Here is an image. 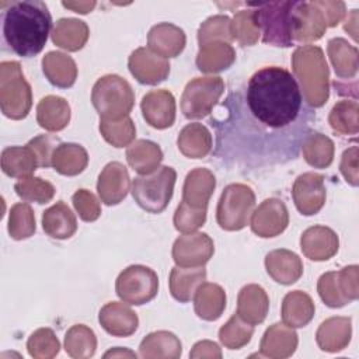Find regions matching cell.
<instances>
[{
    "label": "cell",
    "instance_id": "1",
    "mask_svg": "<svg viewBox=\"0 0 359 359\" xmlns=\"http://www.w3.org/2000/svg\"><path fill=\"white\" fill-rule=\"evenodd\" d=\"M314 121L292 73L265 66L233 88L210 118L215 156L247 168L287 163L297 157Z\"/></svg>",
    "mask_w": 359,
    "mask_h": 359
},
{
    "label": "cell",
    "instance_id": "2",
    "mask_svg": "<svg viewBox=\"0 0 359 359\" xmlns=\"http://www.w3.org/2000/svg\"><path fill=\"white\" fill-rule=\"evenodd\" d=\"M50 27L48 6L39 0L11 1L3 13L4 42L22 57H32L43 49Z\"/></svg>",
    "mask_w": 359,
    "mask_h": 359
},
{
    "label": "cell",
    "instance_id": "3",
    "mask_svg": "<svg viewBox=\"0 0 359 359\" xmlns=\"http://www.w3.org/2000/svg\"><path fill=\"white\" fill-rule=\"evenodd\" d=\"M292 70L306 104L323 107L330 97V69L317 45H302L292 55Z\"/></svg>",
    "mask_w": 359,
    "mask_h": 359
},
{
    "label": "cell",
    "instance_id": "4",
    "mask_svg": "<svg viewBox=\"0 0 359 359\" xmlns=\"http://www.w3.org/2000/svg\"><path fill=\"white\" fill-rule=\"evenodd\" d=\"M296 4L297 1H269L252 4L255 21L264 43L280 48L294 45Z\"/></svg>",
    "mask_w": 359,
    "mask_h": 359
},
{
    "label": "cell",
    "instance_id": "5",
    "mask_svg": "<svg viewBox=\"0 0 359 359\" xmlns=\"http://www.w3.org/2000/svg\"><path fill=\"white\" fill-rule=\"evenodd\" d=\"M91 102L101 119L119 121L129 116L135 105V93L121 76L105 74L95 81Z\"/></svg>",
    "mask_w": 359,
    "mask_h": 359
},
{
    "label": "cell",
    "instance_id": "6",
    "mask_svg": "<svg viewBox=\"0 0 359 359\" xmlns=\"http://www.w3.org/2000/svg\"><path fill=\"white\" fill-rule=\"evenodd\" d=\"M0 107L4 116L14 121L24 119L32 107L31 86L18 62L0 63Z\"/></svg>",
    "mask_w": 359,
    "mask_h": 359
},
{
    "label": "cell",
    "instance_id": "7",
    "mask_svg": "<svg viewBox=\"0 0 359 359\" xmlns=\"http://www.w3.org/2000/svg\"><path fill=\"white\" fill-rule=\"evenodd\" d=\"M177 172L172 167L163 165L154 172L136 177L132 182V195L136 203L149 213L163 212L171 201Z\"/></svg>",
    "mask_w": 359,
    "mask_h": 359
},
{
    "label": "cell",
    "instance_id": "8",
    "mask_svg": "<svg viewBox=\"0 0 359 359\" xmlns=\"http://www.w3.org/2000/svg\"><path fill=\"white\" fill-rule=\"evenodd\" d=\"M255 194L245 184L227 185L219 199L216 209L217 224L227 231H237L248 224L254 212Z\"/></svg>",
    "mask_w": 359,
    "mask_h": 359
},
{
    "label": "cell",
    "instance_id": "9",
    "mask_svg": "<svg viewBox=\"0 0 359 359\" xmlns=\"http://www.w3.org/2000/svg\"><path fill=\"white\" fill-rule=\"evenodd\" d=\"M224 93V81L219 76L192 79L181 95V111L188 119L208 116Z\"/></svg>",
    "mask_w": 359,
    "mask_h": 359
},
{
    "label": "cell",
    "instance_id": "10",
    "mask_svg": "<svg viewBox=\"0 0 359 359\" xmlns=\"http://www.w3.org/2000/svg\"><path fill=\"white\" fill-rule=\"evenodd\" d=\"M115 290L122 302L142 306L156 297L158 292V276L149 266L130 265L116 278Z\"/></svg>",
    "mask_w": 359,
    "mask_h": 359
},
{
    "label": "cell",
    "instance_id": "11",
    "mask_svg": "<svg viewBox=\"0 0 359 359\" xmlns=\"http://www.w3.org/2000/svg\"><path fill=\"white\" fill-rule=\"evenodd\" d=\"M215 244L206 233H184L172 245V259L177 266H203L213 255Z\"/></svg>",
    "mask_w": 359,
    "mask_h": 359
},
{
    "label": "cell",
    "instance_id": "12",
    "mask_svg": "<svg viewBox=\"0 0 359 359\" xmlns=\"http://www.w3.org/2000/svg\"><path fill=\"white\" fill-rule=\"evenodd\" d=\"M325 196L327 191L321 174L304 172L293 182L292 198L296 209L304 216L318 213L325 203Z\"/></svg>",
    "mask_w": 359,
    "mask_h": 359
},
{
    "label": "cell",
    "instance_id": "13",
    "mask_svg": "<svg viewBox=\"0 0 359 359\" xmlns=\"http://www.w3.org/2000/svg\"><path fill=\"white\" fill-rule=\"evenodd\" d=\"M289 224V212L283 201L269 198L251 215V230L262 238L276 237L285 231Z\"/></svg>",
    "mask_w": 359,
    "mask_h": 359
},
{
    "label": "cell",
    "instance_id": "14",
    "mask_svg": "<svg viewBox=\"0 0 359 359\" xmlns=\"http://www.w3.org/2000/svg\"><path fill=\"white\" fill-rule=\"evenodd\" d=\"M130 74L142 84L156 86L170 74V62L149 48H137L128 60Z\"/></svg>",
    "mask_w": 359,
    "mask_h": 359
},
{
    "label": "cell",
    "instance_id": "15",
    "mask_svg": "<svg viewBox=\"0 0 359 359\" xmlns=\"http://www.w3.org/2000/svg\"><path fill=\"white\" fill-rule=\"evenodd\" d=\"M140 109L144 121L156 129H167L175 121V98L164 88L151 90L144 94Z\"/></svg>",
    "mask_w": 359,
    "mask_h": 359
},
{
    "label": "cell",
    "instance_id": "16",
    "mask_svg": "<svg viewBox=\"0 0 359 359\" xmlns=\"http://www.w3.org/2000/svg\"><path fill=\"white\" fill-rule=\"evenodd\" d=\"M129 188V172L119 161L108 163L98 175L97 191L101 201L108 206L121 203L126 198Z\"/></svg>",
    "mask_w": 359,
    "mask_h": 359
},
{
    "label": "cell",
    "instance_id": "17",
    "mask_svg": "<svg viewBox=\"0 0 359 359\" xmlns=\"http://www.w3.org/2000/svg\"><path fill=\"white\" fill-rule=\"evenodd\" d=\"M337 233L327 226H311L300 237V248L311 261H327L338 252Z\"/></svg>",
    "mask_w": 359,
    "mask_h": 359
},
{
    "label": "cell",
    "instance_id": "18",
    "mask_svg": "<svg viewBox=\"0 0 359 359\" xmlns=\"http://www.w3.org/2000/svg\"><path fill=\"white\" fill-rule=\"evenodd\" d=\"M299 344L296 331L286 324H272L264 332L259 344V356L285 359L294 353Z\"/></svg>",
    "mask_w": 359,
    "mask_h": 359
},
{
    "label": "cell",
    "instance_id": "19",
    "mask_svg": "<svg viewBox=\"0 0 359 359\" xmlns=\"http://www.w3.org/2000/svg\"><path fill=\"white\" fill-rule=\"evenodd\" d=\"M98 321L101 327L114 337H129L139 325L137 314L121 302H109L101 307Z\"/></svg>",
    "mask_w": 359,
    "mask_h": 359
},
{
    "label": "cell",
    "instance_id": "20",
    "mask_svg": "<svg viewBox=\"0 0 359 359\" xmlns=\"http://www.w3.org/2000/svg\"><path fill=\"white\" fill-rule=\"evenodd\" d=\"M185 42V32L171 22H160L151 27L147 35L149 49L165 59L178 56L184 50Z\"/></svg>",
    "mask_w": 359,
    "mask_h": 359
},
{
    "label": "cell",
    "instance_id": "21",
    "mask_svg": "<svg viewBox=\"0 0 359 359\" xmlns=\"http://www.w3.org/2000/svg\"><path fill=\"white\" fill-rule=\"evenodd\" d=\"M215 187L216 178L210 170L202 167L194 168L185 177L182 201L192 208L208 209V203L213 195Z\"/></svg>",
    "mask_w": 359,
    "mask_h": 359
},
{
    "label": "cell",
    "instance_id": "22",
    "mask_svg": "<svg viewBox=\"0 0 359 359\" xmlns=\"http://www.w3.org/2000/svg\"><path fill=\"white\" fill-rule=\"evenodd\" d=\"M265 268L268 275L280 285H292L303 275V262L299 255L285 248L268 252Z\"/></svg>",
    "mask_w": 359,
    "mask_h": 359
},
{
    "label": "cell",
    "instance_id": "23",
    "mask_svg": "<svg viewBox=\"0 0 359 359\" xmlns=\"http://www.w3.org/2000/svg\"><path fill=\"white\" fill-rule=\"evenodd\" d=\"M352 337V320L349 317H330L323 321L316 332V342L321 351L339 352L348 346Z\"/></svg>",
    "mask_w": 359,
    "mask_h": 359
},
{
    "label": "cell",
    "instance_id": "24",
    "mask_svg": "<svg viewBox=\"0 0 359 359\" xmlns=\"http://www.w3.org/2000/svg\"><path fill=\"white\" fill-rule=\"evenodd\" d=\"M269 310V297L264 287L251 283L238 292L237 314L248 324H261Z\"/></svg>",
    "mask_w": 359,
    "mask_h": 359
},
{
    "label": "cell",
    "instance_id": "25",
    "mask_svg": "<svg viewBox=\"0 0 359 359\" xmlns=\"http://www.w3.org/2000/svg\"><path fill=\"white\" fill-rule=\"evenodd\" d=\"M327 31L323 14L313 1L296 4V42L318 41Z\"/></svg>",
    "mask_w": 359,
    "mask_h": 359
},
{
    "label": "cell",
    "instance_id": "26",
    "mask_svg": "<svg viewBox=\"0 0 359 359\" xmlns=\"http://www.w3.org/2000/svg\"><path fill=\"white\" fill-rule=\"evenodd\" d=\"M236 60L234 48L222 41H213L199 46L196 67L202 73H219L229 69Z\"/></svg>",
    "mask_w": 359,
    "mask_h": 359
},
{
    "label": "cell",
    "instance_id": "27",
    "mask_svg": "<svg viewBox=\"0 0 359 359\" xmlns=\"http://www.w3.org/2000/svg\"><path fill=\"white\" fill-rule=\"evenodd\" d=\"M42 227L49 237L66 240L76 233L77 220L72 209L63 201H59L43 212Z\"/></svg>",
    "mask_w": 359,
    "mask_h": 359
},
{
    "label": "cell",
    "instance_id": "28",
    "mask_svg": "<svg viewBox=\"0 0 359 359\" xmlns=\"http://www.w3.org/2000/svg\"><path fill=\"white\" fill-rule=\"evenodd\" d=\"M316 306L313 299L302 290L289 292L282 302V320L283 324L292 328L306 327L314 317Z\"/></svg>",
    "mask_w": 359,
    "mask_h": 359
},
{
    "label": "cell",
    "instance_id": "29",
    "mask_svg": "<svg viewBox=\"0 0 359 359\" xmlns=\"http://www.w3.org/2000/svg\"><path fill=\"white\" fill-rule=\"evenodd\" d=\"M42 72L50 84L69 88L77 79L76 62L63 52H48L42 57Z\"/></svg>",
    "mask_w": 359,
    "mask_h": 359
},
{
    "label": "cell",
    "instance_id": "30",
    "mask_svg": "<svg viewBox=\"0 0 359 359\" xmlns=\"http://www.w3.org/2000/svg\"><path fill=\"white\" fill-rule=\"evenodd\" d=\"M70 105L57 95H46L36 105V122L49 132H59L69 125Z\"/></svg>",
    "mask_w": 359,
    "mask_h": 359
},
{
    "label": "cell",
    "instance_id": "31",
    "mask_svg": "<svg viewBox=\"0 0 359 359\" xmlns=\"http://www.w3.org/2000/svg\"><path fill=\"white\" fill-rule=\"evenodd\" d=\"M194 309L199 318L217 320L226 309V292L217 283L203 282L194 294Z\"/></svg>",
    "mask_w": 359,
    "mask_h": 359
},
{
    "label": "cell",
    "instance_id": "32",
    "mask_svg": "<svg viewBox=\"0 0 359 359\" xmlns=\"http://www.w3.org/2000/svg\"><path fill=\"white\" fill-rule=\"evenodd\" d=\"M52 42L69 52H77L80 50L88 36L90 29L88 25L77 18H60L56 21L53 29H52Z\"/></svg>",
    "mask_w": 359,
    "mask_h": 359
},
{
    "label": "cell",
    "instance_id": "33",
    "mask_svg": "<svg viewBox=\"0 0 359 359\" xmlns=\"http://www.w3.org/2000/svg\"><path fill=\"white\" fill-rule=\"evenodd\" d=\"M177 144L185 157L203 158L210 153L213 139L205 125L194 122L182 128L177 139Z\"/></svg>",
    "mask_w": 359,
    "mask_h": 359
},
{
    "label": "cell",
    "instance_id": "34",
    "mask_svg": "<svg viewBox=\"0 0 359 359\" xmlns=\"http://www.w3.org/2000/svg\"><path fill=\"white\" fill-rule=\"evenodd\" d=\"M205 279L206 271L203 266H174L170 273V292L175 300L187 303L194 299L195 292L205 282Z\"/></svg>",
    "mask_w": 359,
    "mask_h": 359
},
{
    "label": "cell",
    "instance_id": "35",
    "mask_svg": "<svg viewBox=\"0 0 359 359\" xmlns=\"http://www.w3.org/2000/svg\"><path fill=\"white\" fill-rule=\"evenodd\" d=\"M182 345L178 337L170 331H156L146 335L139 346V356L144 359L168 358L177 359L181 356Z\"/></svg>",
    "mask_w": 359,
    "mask_h": 359
},
{
    "label": "cell",
    "instance_id": "36",
    "mask_svg": "<svg viewBox=\"0 0 359 359\" xmlns=\"http://www.w3.org/2000/svg\"><path fill=\"white\" fill-rule=\"evenodd\" d=\"M327 52L335 74L339 79H353L359 67V53L356 46L344 38H332L328 41Z\"/></svg>",
    "mask_w": 359,
    "mask_h": 359
},
{
    "label": "cell",
    "instance_id": "37",
    "mask_svg": "<svg viewBox=\"0 0 359 359\" xmlns=\"http://www.w3.org/2000/svg\"><path fill=\"white\" fill-rule=\"evenodd\" d=\"M126 160L137 174L147 175L158 168L163 160V151L157 143L139 139L128 147Z\"/></svg>",
    "mask_w": 359,
    "mask_h": 359
},
{
    "label": "cell",
    "instance_id": "38",
    "mask_svg": "<svg viewBox=\"0 0 359 359\" xmlns=\"http://www.w3.org/2000/svg\"><path fill=\"white\" fill-rule=\"evenodd\" d=\"M87 164V150L77 143H60L52 154V167L62 175H79L86 170Z\"/></svg>",
    "mask_w": 359,
    "mask_h": 359
},
{
    "label": "cell",
    "instance_id": "39",
    "mask_svg": "<svg viewBox=\"0 0 359 359\" xmlns=\"http://www.w3.org/2000/svg\"><path fill=\"white\" fill-rule=\"evenodd\" d=\"M38 160L28 146H10L1 151V170L11 178H25L36 170Z\"/></svg>",
    "mask_w": 359,
    "mask_h": 359
},
{
    "label": "cell",
    "instance_id": "40",
    "mask_svg": "<svg viewBox=\"0 0 359 359\" xmlns=\"http://www.w3.org/2000/svg\"><path fill=\"white\" fill-rule=\"evenodd\" d=\"M304 160L314 168H327L331 165L334 160V142L320 133V132H310L307 137L303 140L300 147Z\"/></svg>",
    "mask_w": 359,
    "mask_h": 359
},
{
    "label": "cell",
    "instance_id": "41",
    "mask_svg": "<svg viewBox=\"0 0 359 359\" xmlns=\"http://www.w3.org/2000/svg\"><path fill=\"white\" fill-rule=\"evenodd\" d=\"M97 337L84 324H76L65 335V351L74 359H87L95 353Z\"/></svg>",
    "mask_w": 359,
    "mask_h": 359
},
{
    "label": "cell",
    "instance_id": "42",
    "mask_svg": "<svg viewBox=\"0 0 359 359\" xmlns=\"http://www.w3.org/2000/svg\"><path fill=\"white\" fill-rule=\"evenodd\" d=\"M330 126L339 135H356L359 132V105L356 100L338 101L330 115Z\"/></svg>",
    "mask_w": 359,
    "mask_h": 359
},
{
    "label": "cell",
    "instance_id": "43",
    "mask_svg": "<svg viewBox=\"0 0 359 359\" xmlns=\"http://www.w3.org/2000/svg\"><path fill=\"white\" fill-rule=\"evenodd\" d=\"M230 32L233 39H236L240 45L243 46L255 45L261 36V32L255 21L254 8H245V10L237 11L230 22Z\"/></svg>",
    "mask_w": 359,
    "mask_h": 359
},
{
    "label": "cell",
    "instance_id": "44",
    "mask_svg": "<svg viewBox=\"0 0 359 359\" xmlns=\"http://www.w3.org/2000/svg\"><path fill=\"white\" fill-rule=\"evenodd\" d=\"M254 334V325L245 323L237 313L233 314L229 321L220 327L219 339L229 349H240L251 341Z\"/></svg>",
    "mask_w": 359,
    "mask_h": 359
},
{
    "label": "cell",
    "instance_id": "45",
    "mask_svg": "<svg viewBox=\"0 0 359 359\" xmlns=\"http://www.w3.org/2000/svg\"><path fill=\"white\" fill-rule=\"evenodd\" d=\"M36 229L35 215L28 203L13 205L8 216V234L14 240H25L34 236Z\"/></svg>",
    "mask_w": 359,
    "mask_h": 359
},
{
    "label": "cell",
    "instance_id": "46",
    "mask_svg": "<svg viewBox=\"0 0 359 359\" xmlns=\"http://www.w3.org/2000/svg\"><path fill=\"white\" fill-rule=\"evenodd\" d=\"M15 194L25 202H36V203H48L55 196V187L39 177H25L20 178V181L14 185Z\"/></svg>",
    "mask_w": 359,
    "mask_h": 359
},
{
    "label": "cell",
    "instance_id": "47",
    "mask_svg": "<svg viewBox=\"0 0 359 359\" xmlns=\"http://www.w3.org/2000/svg\"><path fill=\"white\" fill-rule=\"evenodd\" d=\"M100 132L102 137L114 147L129 146L136 136L135 123L129 116L119 121L100 119Z\"/></svg>",
    "mask_w": 359,
    "mask_h": 359
},
{
    "label": "cell",
    "instance_id": "48",
    "mask_svg": "<svg viewBox=\"0 0 359 359\" xmlns=\"http://www.w3.org/2000/svg\"><path fill=\"white\" fill-rule=\"evenodd\" d=\"M27 349L35 359H50L59 353L60 342L50 328H39L28 338Z\"/></svg>",
    "mask_w": 359,
    "mask_h": 359
},
{
    "label": "cell",
    "instance_id": "49",
    "mask_svg": "<svg viewBox=\"0 0 359 359\" xmlns=\"http://www.w3.org/2000/svg\"><path fill=\"white\" fill-rule=\"evenodd\" d=\"M230 22L231 20L223 14L212 15L208 20H205L198 29L199 46L213 41H222V42L230 43L233 41V36L230 32Z\"/></svg>",
    "mask_w": 359,
    "mask_h": 359
},
{
    "label": "cell",
    "instance_id": "50",
    "mask_svg": "<svg viewBox=\"0 0 359 359\" xmlns=\"http://www.w3.org/2000/svg\"><path fill=\"white\" fill-rule=\"evenodd\" d=\"M317 292L321 300L331 309H339L351 303L342 290L337 271L325 272L318 278Z\"/></svg>",
    "mask_w": 359,
    "mask_h": 359
},
{
    "label": "cell",
    "instance_id": "51",
    "mask_svg": "<svg viewBox=\"0 0 359 359\" xmlns=\"http://www.w3.org/2000/svg\"><path fill=\"white\" fill-rule=\"evenodd\" d=\"M206 222V209L192 208L184 201L174 213V227L181 233H192Z\"/></svg>",
    "mask_w": 359,
    "mask_h": 359
},
{
    "label": "cell",
    "instance_id": "52",
    "mask_svg": "<svg viewBox=\"0 0 359 359\" xmlns=\"http://www.w3.org/2000/svg\"><path fill=\"white\" fill-rule=\"evenodd\" d=\"M73 206L84 222H94L101 215V205L97 196L88 189H77L73 196Z\"/></svg>",
    "mask_w": 359,
    "mask_h": 359
},
{
    "label": "cell",
    "instance_id": "53",
    "mask_svg": "<svg viewBox=\"0 0 359 359\" xmlns=\"http://www.w3.org/2000/svg\"><path fill=\"white\" fill-rule=\"evenodd\" d=\"M59 140L56 137H52L49 135H39L35 136L34 139H31L27 146L34 151L36 160H38V165L39 167H49L52 165V154L55 151V149L57 147L56 143Z\"/></svg>",
    "mask_w": 359,
    "mask_h": 359
},
{
    "label": "cell",
    "instance_id": "54",
    "mask_svg": "<svg viewBox=\"0 0 359 359\" xmlns=\"http://www.w3.org/2000/svg\"><path fill=\"white\" fill-rule=\"evenodd\" d=\"M314 6L320 10V13L324 17L325 25L328 27H337L346 14V6L344 1H331V0H317L313 1Z\"/></svg>",
    "mask_w": 359,
    "mask_h": 359
},
{
    "label": "cell",
    "instance_id": "55",
    "mask_svg": "<svg viewBox=\"0 0 359 359\" xmlns=\"http://www.w3.org/2000/svg\"><path fill=\"white\" fill-rule=\"evenodd\" d=\"M342 290L348 300L352 303L359 297V266L348 265L338 271Z\"/></svg>",
    "mask_w": 359,
    "mask_h": 359
},
{
    "label": "cell",
    "instance_id": "56",
    "mask_svg": "<svg viewBox=\"0 0 359 359\" xmlns=\"http://www.w3.org/2000/svg\"><path fill=\"white\" fill-rule=\"evenodd\" d=\"M358 157H359L358 146H352L342 153V158L339 164L341 174L344 175L345 181L352 187H358V182H359Z\"/></svg>",
    "mask_w": 359,
    "mask_h": 359
},
{
    "label": "cell",
    "instance_id": "57",
    "mask_svg": "<svg viewBox=\"0 0 359 359\" xmlns=\"http://www.w3.org/2000/svg\"><path fill=\"white\" fill-rule=\"evenodd\" d=\"M191 358H213V359H220L222 358V351L219 345L213 341H199L194 345L192 351L189 352Z\"/></svg>",
    "mask_w": 359,
    "mask_h": 359
},
{
    "label": "cell",
    "instance_id": "58",
    "mask_svg": "<svg viewBox=\"0 0 359 359\" xmlns=\"http://www.w3.org/2000/svg\"><path fill=\"white\" fill-rule=\"evenodd\" d=\"M62 6L79 14H87L94 10L97 3L95 1H63Z\"/></svg>",
    "mask_w": 359,
    "mask_h": 359
},
{
    "label": "cell",
    "instance_id": "59",
    "mask_svg": "<svg viewBox=\"0 0 359 359\" xmlns=\"http://www.w3.org/2000/svg\"><path fill=\"white\" fill-rule=\"evenodd\" d=\"M344 29L353 38V41H358V10H352L344 24Z\"/></svg>",
    "mask_w": 359,
    "mask_h": 359
},
{
    "label": "cell",
    "instance_id": "60",
    "mask_svg": "<svg viewBox=\"0 0 359 359\" xmlns=\"http://www.w3.org/2000/svg\"><path fill=\"white\" fill-rule=\"evenodd\" d=\"M104 358H136V353L129 351V349H123V348H114L108 352L104 353Z\"/></svg>",
    "mask_w": 359,
    "mask_h": 359
}]
</instances>
